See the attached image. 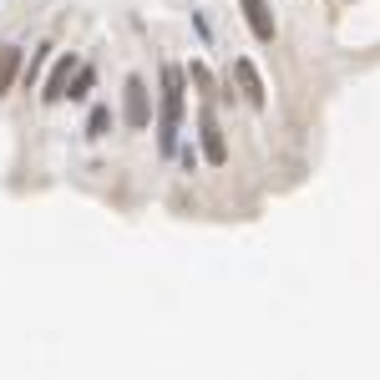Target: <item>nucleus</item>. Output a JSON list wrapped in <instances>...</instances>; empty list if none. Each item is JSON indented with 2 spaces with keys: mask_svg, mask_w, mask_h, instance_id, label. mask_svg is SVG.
<instances>
[{
  "mask_svg": "<svg viewBox=\"0 0 380 380\" xmlns=\"http://www.w3.org/2000/svg\"><path fill=\"white\" fill-rule=\"evenodd\" d=\"M92 81H97V71H92V66H81V71H76V81H71V101L87 97V92H92Z\"/></svg>",
  "mask_w": 380,
  "mask_h": 380,
  "instance_id": "11",
  "label": "nucleus"
},
{
  "mask_svg": "<svg viewBox=\"0 0 380 380\" xmlns=\"http://www.w3.org/2000/svg\"><path fill=\"white\" fill-rule=\"evenodd\" d=\"M198 147H203V162L208 167H223L228 162V137H223L218 112H213V101H208V97H203V107H198Z\"/></svg>",
  "mask_w": 380,
  "mask_h": 380,
  "instance_id": "2",
  "label": "nucleus"
},
{
  "mask_svg": "<svg viewBox=\"0 0 380 380\" xmlns=\"http://www.w3.org/2000/svg\"><path fill=\"white\" fill-rule=\"evenodd\" d=\"M20 71H26V66H20V46H0V97L10 92V81Z\"/></svg>",
  "mask_w": 380,
  "mask_h": 380,
  "instance_id": "7",
  "label": "nucleus"
},
{
  "mask_svg": "<svg viewBox=\"0 0 380 380\" xmlns=\"http://www.w3.org/2000/svg\"><path fill=\"white\" fill-rule=\"evenodd\" d=\"M178 162L188 167V173H198V162H203V147H193V142H178Z\"/></svg>",
  "mask_w": 380,
  "mask_h": 380,
  "instance_id": "10",
  "label": "nucleus"
},
{
  "mask_svg": "<svg viewBox=\"0 0 380 380\" xmlns=\"http://www.w3.org/2000/svg\"><path fill=\"white\" fill-rule=\"evenodd\" d=\"M122 122L132 127V132H142V127L153 122V92H147L142 76H127V87H122Z\"/></svg>",
  "mask_w": 380,
  "mask_h": 380,
  "instance_id": "3",
  "label": "nucleus"
},
{
  "mask_svg": "<svg viewBox=\"0 0 380 380\" xmlns=\"http://www.w3.org/2000/svg\"><path fill=\"white\" fill-rule=\"evenodd\" d=\"M234 76H239V97L248 101L253 112H264V107H269V92H264V76L253 71L248 56H234Z\"/></svg>",
  "mask_w": 380,
  "mask_h": 380,
  "instance_id": "5",
  "label": "nucleus"
},
{
  "mask_svg": "<svg viewBox=\"0 0 380 380\" xmlns=\"http://www.w3.org/2000/svg\"><path fill=\"white\" fill-rule=\"evenodd\" d=\"M239 6H244V20H248L253 41H264V46H269V41L279 36V26H274V6H269V0H239Z\"/></svg>",
  "mask_w": 380,
  "mask_h": 380,
  "instance_id": "6",
  "label": "nucleus"
},
{
  "mask_svg": "<svg viewBox=\"0 0 380 380\" xmlns=\"http://www.w3.org/2000/svg\"><path fill=\"white\" fill-rule=\"evenodd\" d=\"M76 71H81V61L66 51V56H61L56 66H51V76H46V92H41V101H46V107H56V101H66V97H71V81H76Z\"/></svg>",
  "mask_w": 380,
  "mask_h": 380,
  "instance_id": "4",
  "label": "nucleus"
},
{
  "mask_svg": "<svg viewBox=\"0 0 380 380\" xmlns=\"http://www.w3.org/2000/svg\"><path fill=\"white\" fill-rule=\"evenodd\" d=\"M188 81L198 87V97H213V92H218V87H213V71H208L203 61H193V66H188Z\"/></svg>",
  "mask_w": 380,
  "mask_h": 380,
  "instance_id": "8",
  "label": "nucleus"
},
{
  "mask_svg": "<svg viewBox=\"0 0 380 380\" xmlns=\"http://www.w3.org/2000/svg\"><path fill=\"white\" fill-rule=\"evenodd\" d=\"M188 92V71L183 66H162L157 71V153L173 157L178 137H183V97Z\"/></svg>",
  "mask_w": 380,
  "mask_h": 380,
  "instance_id": "1",
  "label": "nucleus"
},
{
  "mask_svg": "<svg viewBox=\"0 0 380 380\" xmlns=\"http://www.w3.org/2000/svg\"><path fill=\"white\" fill-rule=\"evenodd\" d=\"M107 127H112V107H92V117H87V137H92V142L107 137Z\"/></svg>",
  "mask_w": 380,
  "mask_h": 380,
  "instance_id": "9",
  "label": "nucleus"
}]
</instances>
